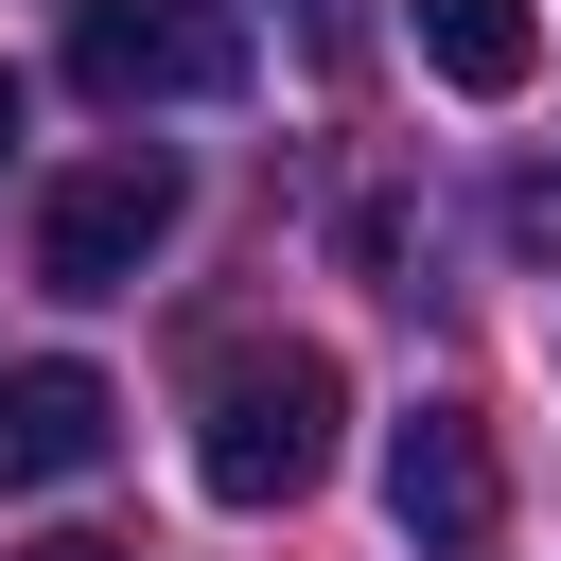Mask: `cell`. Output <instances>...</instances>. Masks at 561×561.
<instances>
[{"instance_id": "6", "label": "cell", "mask_w": 561, "mask_h": 561, "mask_svg": "<svg viewBox=\"0 0 561 561\" xmlns=\"http://www.w3.org/2000/svg\"><path fill=\"white\" fill-rule=\"evenodd\" d=\"M421 70H438L456 105H508V88L543 70V18H526V0H421Z\"/></svg>"}, {"instance_id": "9", "label": "cell", "mask_w": 561, "mask_h": 561, "mask_svg": "<svg viewBox=\"0 0 561 561\" xmlns=\"http://www.w3.org/2000/svg\"><path fill=\"white\" fill-rule=\"evenodd\" d=\"M0 158H18V70H0Z\"/></svg>"}, {"instance_id": "2", "label": "cell", "mask_w": 561, "mask_h": 561, "mask_svg": "<svg viewBox=\"0 0 561 561\" xmlns=\"http://www.w3.org/2000/svg\"><path fill=\"white\" fill-rule=\"evenodd\" d=\"M70 88L88 105H210V88H245V18L228 0H88Z\"/></svg>"}, {"instance_id": "3", "label": "cell", "mask_w": 561, "mask_h": 561, "mask_svg": "<svg viewBox=\"0 0 561 561\" xmlns=\"http://www.w3.org/2000/svg\"><path fill=\"white\" fill-rule=\"evenodd\" d=\"M158 245H175V158H88V175L35 193V280L53 298H123Z\"/></svg>"}, {"instance_id": "5", "label": "cell", "mask_w": 561, "mask_h": 561, "mask_svg": "<svg viewBox=\"0 0 561 561\" xmlns=\"http://www.w3.org/2000/svg\"><path fill=\"white\" fill-rule=\"evenodd\" d=\"M105 438H123V386L105 368H0V491H70V473H105Z\"/></svg>"}, {"instance_id": "1", "label": "cell", "mask_w": 561, "mask_h": 561, "mask_svg": "<svg viewBox=\"0 0 561 561\" xmlns=\"http://www.w3.org/2000/svg\"><path fill=\"white\" fill-rule=\"evenodd\" d=\"M333 421H351V368L298 351V333H245V351L210 368V403H193V473H210L228 508H298V491L333 473Z\"/></svg>"}, {"instance_id": "8", "label": "cell", "mask_w": 561, "mask_h": 561, "mask_svg": "<svg viewBox=\"0 0 561 561\" xmlns=\"http://www.w3.org/2000/svg\"><path fill=\"white\" fill-rule=\"evenodd\" d=\"M18 561H140V543H105V526H70V543H18Z\"/></svg>"}, {"instance_id": "4", "label": "cell", "mask_w": 561, "mask_h": 561, "mask_svg": "<svg viewBox=\"0 0 561 561\" xmlns=\"http://www.w3.org/2000/svg\"><path fill=\"white\" fill-rule=\"evenodd\" d=\"M386 526H403L421 561H473V543L508 526V473H491V421H473V403L386 421Z\"/></svg>"}, {"instance_id": "7", "label": "cell", "mask_w": 561, "mask_h": 561, "mask_svg": "<svg viewBox=\"0 0 561 561\" xmlns=\"http://www.w3.org/2000/svg\"><path fill=\"white\" fill-rule=\"evenodd\" d=\"M508 228H526V245L561 263V175H526V193H508Z\"/></svg>"}]
</instances>
